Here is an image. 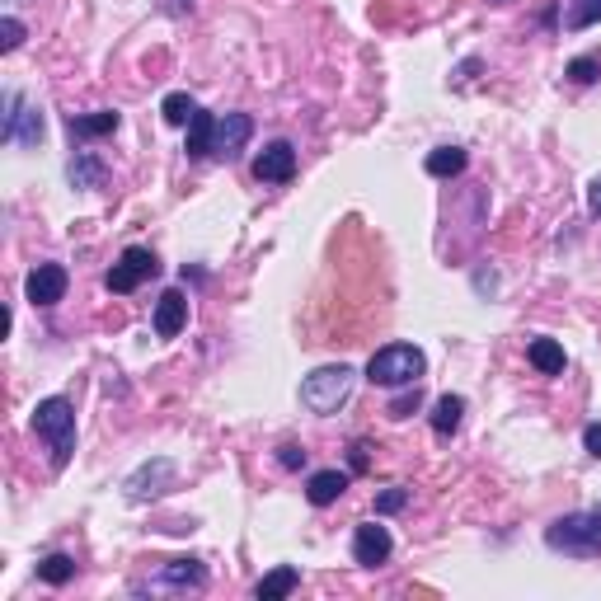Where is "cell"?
Segmentation results:
<instances>
[{
  "label": "cell",
  "instance_id": "cell-1",
  "mask_svg": "<svg viewBox=\"0 0 601 601\" xmlns=\"http://www.w3.org/2000/svg\"><path fill=\"white\" fill-rule=\"evenodd\" d=\"M33 432L47 442L52 465L62 470V465L71 461V451H76V409H71V400H62V395L38 400V409H33Z\"/></svg>",
  "mask_w": 601,
  "mask_h": 601
},
{
  "label": "cell",
  "instance_id": "cell-27",
  "mask_svg": "<svg viewBox=\"0 0 601 601\" xmlns=\"http://www.w3.org/2000/svg\"><path fill=\"white\" fill-rule=\"evenodd\" d=\"M404 503H409V489H400V484H395V489H386V494L376 498V512L386 517V512H400Z\"/></svg>",
  "mask_w": 601,
  "mask_h": 601
},
{
  "label": "cell",
  "instance_id": "cell-4",
  "mask_svg": "<svg viewBox=\"0 0 601 601\" xmlns=\"http://www.w3.org/2000/svg\"><path fill=\"white\" fill-rule=\"evenodd\" d=\"M428 367V357L418 353L414 343H390L381 353H371L367 362V381L371 386H414Z\"/></svg>",
  "mask_w": 601,
  "mask_h": 601
},
{
  "label": "cell",
  "instance_id": "cell-21",
  "mask_svg": "<svg viewBox=\"0 0 601 601\" xmlns=\"http://www.w3.org/2000/svg\"><path fill=\"white\" fill-rule=\"evenodd\" d=\"M66 179H71L76 188H99V184H104V165H99L94 155H76V160H71V170H66Z\"/></svg>",
  "mask_w": 601,
  "mask_h": 601
},
{
  "label": "cell",
  "instance_id": "cell-5",
  "mask_svg": "<svg viewBox=\"0 0 601 601\" xmlns=\"http://www.w3.org/2000/svg\"><path fill=\"white\" fill-rule=\"evenodd\" d=\"M155 273H160V263H155V254L151 249H123V259L113 263V268H108L104 273V287L108 292H137L141 282L146 278H155Z\"/></svg>",
  "mask_w": 601,
  "mask_h": 601
},
{
  "label": "cell",
  "instance_id": "cell-12",
  "mask_svg": "<svg viewBox=\"0 0 601 601\" xmlns=\"http://www.w3.org/2000/svg\"><path fill=\"white\" fill-rule=\"evenodd\" d=\"M170 484H174V465L170 461H151L127 479V498H132V503H146V498H160Z\"/></svg>",
  "mask_w": 601,
  "mask_h": 601
},
{
  "label": "cell",
  "instance_id": "cell-29",
  "mask_svg": "<svg viewBox=\"0 0 601 601\" xmlns=\"http://www.w3.org/2000/svg\"><path fill=\"white\" fill-rule=\"evenodd\" d=\"M0 33H5V38H0V47H5V52H15V47L24 43V24H19L15 15H5V24H0Z\"/></svg>",
  "mask_w": 601,
  "mask_h": 601
},
{
  "label": "cell",
  "instance_id": "cell-20",
  "mask_svg": "<svg viewBox=\"0 0 601 601\" xmlns=\"http://www.w3.org/2000/svg\"><path fill=\"white\" fill-rule=\"evenodd\" d=\"M531 367L545 371V376H559L564 371V348L555 339H536L531 343Z\"/></svg>",
  "mask_w": 601,
  "mask_h": 601
},
{
  "label": "cell",
  "instance_id": "cell-25",
  "mask_svg": "<svg viewBox=\"0 0 601 601\" xmlns=\"http://www.w3.org/2000/svg\"><path fill=\"white\" fill-rule=\"evenodd\" d=\"M418 404H423V390H418V381H414V386H404V395H395V400H390L386 414L390 418H409Z\"/></svg>",
  "mask_w": 601,
  "mask_h": 601
},
{
  "label": "cell",
  "instance_id": "cell-17",
  "mask_svg": "<svg viewBox=\"0 0 601 601\" xmlns=\"http://www.w3.org/2000/svg\"><path fill=\"white\" fill-rule=\"evenodd\" d=\"M212 132H216V118L207 108H198L193 123H188V155H193V160H207V155H212Z\"/></svg>",
  "mask_w": 601,
  "mask_h": 601
},
{
  "label": "cell",
  "instance_id": "cell-6",
  "mask_svg": "<svg viewBox=\"0 0 601 601\" xmlns=\"http://www.w3.org/2000/svg\"><path fill=\"white\" fill-rule=\"evenodd\" d=\"M0 137L19 141V146H38L43 141V113L33 104H24L15 90L5 94V123H0Z\"/></svg>",
  "mask_w": 601,
  "mask_h": 601
},
{
  "label": "cell",
  "instance_id": "cell-23",
  "mask_svg": "<svg viewBox=\"0 0 601 601\" xmlns=\"http://www.w3.org/2000/svg\"><path fill=\"white\" fill-rule=\"evenodd\" d=\"M160 113H165V123H170V127H188V123H193V113H198V104H193L188 94H165Z\"/></svg>",
  "mask_w": 601,
  "mask_h": 601
},
{
  "label": "cell",
  "instance_id": "cell-18",
  "mask_svg": "<svg viewBox=\"0 0 601 601\" xmlns=\"http://www.w3.org/2000/svg\"><path fill=\"white\" fill-rule=\"evenodd\" d=\"M461 418H465L461 395H442V400L432 404V432H437V437H451V432L461 428Z\"/></svg>",
  "mask_w": 601,
  "mask_h": 601
},
{
  "label": "cell",
  "instance_id": "cell-11",
  "mask_svg": "<svg viewBox=\"0 0 601 601\" xmlns=\"http://www.w3.org/2000/svg\"><path fill=\"white\" fill-rule=\"evenodd\" d=\"M24 292H29L33 306H57L66 296V268L62 263H38L29 273V282H24Z\"/></svg>",
  "mask_w": 601,
  "mask_h": 601
},
{
  "label": "cell",
  "instance_id": "cell-33",
  "mask_svg": "<svg viewBox=\"0 0 601 601\" xmlns=\"http://www.w3.org/2000/svg\"><path fill=\"white\" fill-rule=\"evenodd\" d=\"M494 5H503V0H494Z\"/></svg>",
  "mask_w": 601,
  "mask_h": 601
},
{
  "label": "cell",
  "instance_id": "cell-13",
  "mask_svg": "<svg viewBox=\"0 0 601 601\" xmlns=\"http://www.w3.org/2000/svg\"><path fill=\"white\" fill-rule=\"evenodd\" d=\"M123 127V118L113 113V108H99V113H71L66 118V132L80 141H90V137H113Z\"/></svg>",
  "mask_w": 601,
  "mask_h": 601
},
{
  "label": "cell",
  "instance_id": "cell-2",
  "mask_svg": "<svg viewBox=\"0 0 601 601\" xmlns=\"http://www.w3.org/2000/svg\"><path fill=\"white\" fill-rule=\"evenodd\" d=\"M545 545L559 550V555H578V559L601 555V508L569 512L555 526H545Z\"/></svg>",
  "mask_w": 601,
  "mask_h": 601
},
{
  "label": "cell",
  "instance_id": "cell-7",
  "mask_svg": "<svg viewBox=\"0 0 601 601\" xmlns=\"http://www.w3.org/2000/svg\"><path fill=\"white\" fill-rule=\"evenodd\" d=\"M146 587L151 592H202L207 587V569L198 559H170V564H160V573Z\"/></svg>",
  "mask_w": 601,
  "mask_h": 601
},
{
  "label": "cell",
  "instance_id": "cell-9",
  "mask_svg": "<svg viewBox=\"0 0 601 601\" xmlns=\"http://www.w3.org/2000/svg\"><path fill=\"white\" fill-rule=\"evenodd\" d=\"M292 174H296L292 141H268L259 151V160H254V179H259V184H287Z\"/></svg>",
  "mask_w": 601,
  "mask_h": 601
},
{
  "label": "cell",
  "instance_id": "cell-24",
  "mask_svg": "<svg viewBox=\"0 0 601 601\" xmlns=\"http://www.w3.org/2000/svg\"><path fill=\"white\" fill-rule=\"evenodd\" d=\"M564 24H569V33H583V29H592V24H601V0H573Z\"/></svg>",
  "mask_w": 601,
  "mask_h": 601
},
{
  "label": "cell",
  "instance_id": "cell-31",
  "mask_svg": "<svg viewBox=\"0 0 601 601\" xmlns=\"http://www.w3.org/2000/svg\"><path fill=\"white\" fill-rule=\"evenodd\" d=\"M587 207H592V216H601V179H592V188H587Z\"/></svg>",
  "mask_w": 601,
  "mask_h": 601
},
{
  "label": "cell",
  "instance_id": "cell-10",
  "mask_svg": "<svg viewBox=\"0 0 601 601\" xmlns=\"http://www.w3.org/2000/svg\"><path fill=\"white\" fill-rule=\"evenodd\" d=\"M390 550H395V540H390V531L381 522H362L353 536V559L362 564V569H376V564H386Z\"/></svg>",
  "mask_w": 601,
  "mask_h": 601
},
{
  "label": "cell",
  "instance_id": "cell-14",
  "mask_svg": "<svg viewBox=\"0 0 601 601\" xmlns=\"http://www.w3.org/2000/svg\"><path fill=\"white\" fill-rule=\"evenodd\" d=\"M184 320H188V296L184 292H165L155 301V334H160V339H174V334L184 329Z\"/></svg>",
  "mask_w": 601,
  "mask_h": 601
},
{
  "label": "cell",
  "instance_id": "cell-15",
  "mask_svg": "<svg viewBox=\"0 0 601 601\" xmlns=\"http://www.w3.org/2000/svg\"><path fill=\"white\" fill-rule=\"evenodd\" d=\"M343 494H348V475H343V470H320V475H310V484H306V498L315 508H329V503H339Z\"/></svg>",
  "mask_w": 601,
  "mask_h": 601
},
{
  "label": "cell",
  "instance_id": "cell-32",
  "mask_svg": "<svg viewBox=\"0 0 601 601\" xmlns=\"http://www.w3.org/2000/svg\"><path fill=\"white\" fill-rule=\"evenodd\" d=\"M165 10H170V15H188V10H193V0H165Z\"/></svg>",
  "mask_w": 601,
  "mask_h": 601
},
{
  "label": "cell",
  "instance_id": "cell-8",
  "mask_svg": "<svg viewBox=\"0 0 601 601\" xmlns=\"http://www.w3.org/2000/svg\"><path fill=\"white\" fill-rule=\"evenodd\" d=\"M249 137H254V118H249V113H226V118H216L212 155H221V160H235V155L245 151Z\"/></svg>",
  "mask_w": 601,
  "mask_h": 601
},
{
  "label": "cell",
  "instance_id": "cell-16",
  "mask_svg": "<svg viewBox=\"0 0 601 601\" xmlns=\"http://www.w3.org/2000/svg\"><path fill=\"white\" fill-rule=\"evenodd\" d=\"M296 587H301V573H296L292 564H282V569H273L268 578H259L254 597H259V601H282V597H292Z\"/></svg>",
  "mask_w": 601,
  "mask_h": 601
},
{
  "label": "cell",
  "instance_id": "cell-26",
  "mask_svg": "<svg viewBox=\"0 0 601 601\" xmlns=\"http://www.w3.org/2000/svg\"><path fill=\"white\" fill-rule=\"evenodd\" d=\"M597 76H601L597 57H573V62H569V80H578V85H592Z\"/></svg>",
  "mask_w": 601,
  "mask_h": 601
},
{
  "label": "cell",
  "instance_id": "cell-3",
  "mask_svg": "<svg viewBox=\"0 0 601 601\" xmlns=\"http://www.w3.org/2000/svg\"><path fill=\"white\" fill-rule=\"evenodd\" d=\"M348 395H353V367H343V362L310 371L306 381H301V404H306L310 414H320V418L339 414Z\"/></svg>",
  "mask_w": 601,
  "mask_h": 601
},
{
  "label": "cell",
  "instance_id": "cell-28",
  "mask_svg": "<svg viewBox=\"0 0 601 601\" xmlns=\"http://www.w3.org/2000/svg\"><path fill=\"white\" fill-rule=\"evenodd\" d=\"M278 465H282V470H301V465H306V447L282 442V447H278Z\"/></svg>",
  "mask_w": 601,
  "mask_h": 601
},
{
  "label": "cell",
  "instance_id": "cell-19",
  "mask_svg": "<svg viewBox=\"0 0 601 601\" xmlns=\"http://www.w3.org/2000/svg\"><path fill=\"white\" fill-rule=\"evenodd\" d=\"M465 165H470V155H465L461 146H437V151L428 155V174H432V179H456Z\"/></svg>",
  "mask_w": 601,
  "mask_h": 601
},
{
  "label": "cell",
  "instance_id": "cell-30",
  "mask_svg": "<svg viewBox=\"0 0 601 601\" xmlns=\"http://www.w3.org/2000/svg\"><path fill=\"white\" fill-rule=\"evenodd\" d=\"M583 447H587V456H597L601 461V423H587L583 428Z\"/></svg>",
  "mask_w": 601,
  "mask_h": 601
},
{
  "label": "cell",
  "instance_id": "cell-22",
  "mask_svg": "<svg viewBox=\"0 0 601 601\" xmlns=\"http://www.w3.org/2000/svg\"><path fill=\"white\" fill-rule=\"evenodd\" d=\"M38 578H43V583H52V587L71 583V578H76V559H71V555H47L43 564H38Z\"/></svg>",
  "mask_w": 601,
  "mask_h": 601
}]
</instances>
